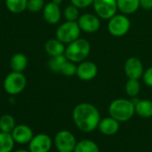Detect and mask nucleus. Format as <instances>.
I'll use <instances>...</instances> for the list:
<instances>
[{
  "label": "nucleus",
  "instance_id": "24",
  "mask_svg": "<svg viewBox=\"0 0 152 152\" xmlns=\"http://www.w3.org/2000/svg\"><path fill=\"white\" fill-rule=\"evenodd\" d=\"M67 58L64 55H61V56H52L49 61H48V68L50 71H52L53 72H60L61 69L64 65V64L66 62Z\"/></svg>",
  "mask_w": 152,
  "mask_h": 152
},
{
  "label": "nucleus",
  "instance_id": "29",
  "mask_svg": "<svg viewBox=\"0 0 152 152\" xmlns=\"http://www.w3.org/2000/svg\"><path fill=\"white\" fill-rule=\"evenodd\" d=\"M71 4L78 7L79 9H84L91 6L94 2V0H70Z\"/></svg>",
  "mask_w": 152,
  "mask_h": 152
},
{
  "label": "nucleus",
  "instance_id": "12",
  "mask_svg": "<svg viewBox=\"0 0 152 152\" xmlns=\"http://www.w3.org/2000/svg\"><path fill=\"white\" fill-rule=\"evenodd\" d=\"M98 74V66L91 61H83L77 65L76 76L82 81L88 82L93 80Z\"/></svg>",
  "mask_w": 152,
  "mask_h": 152
},
{
  "label": "nucleus",
  "instance_id": "17",
  "mask_svg": "<svg viewBox=\"0 0 152 152\" xmlns=\"http://www.w3.org/2000/svg\"><path fill=\"white\" fill-rule=\"evenodd\" d=\"M118 10L124 15H132L140 7V0H116Z\"/></svg>",
  "mask_w": 152,
  "mask_h": 152
},
{
  "label": "nucleus",
  "instance_id": "9",
  "mask_svg": "<svg viewBox=\"0 0 152 152\" xmlns=\"http://www.w3.org/2000/svg\"><path fill=\"white\" fill-rule=\"evenodd\" d=\"M81 30L86 33H94L100 28V18L97 15L83 14L77 21Z\"/></svg>",
  "mask_w": 152,
  "mask_h": 152
},
{
  "label": "nucleus",
  "instance_id": "15",
  "mask_svg": "<svg viewBox=\"0 0 152 152\" xmlns=\"http://www.w3.org/2000/svg\"><path fill=\"white\" fill-rule=\"evenodd\" d=\"M98 128L101 132V133H103L104 135L112 136V135H115L119 131L120 124L117 120H115L112 116H109V117H105L101 119L99 124Z\"/></svg>",
  "mask_w": 152,
  "mask_h": 152
},
{
  "label": "nucleus",
  "instance_id": "32",
  "mask_svg": "<svg viewBox=\"0 0 152 152\" xmlns=\"http://www.w3.org/2000/svg\"><path fill=\"white\" fill-rule=\"evenodd\" d=\"M62 1H63V0H52V2H54L55 4H56L58 6H60L62 4Z\"/></svg>",
  "mask_w": 152,
  "mask_h": 152
},
{
  "label": "nucleus",
  "instance_id": "2",
  "mask_svg": "<svg viewBox=\"0 0 152 152\" xmlns=\"http://www.w3.org/2000/svg\"><path fill=\"white\" fill-rule=\"evenodd\" d=\"M108 112L110 116L119 123L127 122L132 119L135 114V105L130 99H116L110 103Z\"/></svg>",
  "mask_w": 152,
  "mask_h": 152
},
{
  "label": "nucleus",
  "instance_id": "1",
  "mask_svg": "<svg viewBox=\"0 0 152 152\" xmlns=\"http://www.w3.org/2000/svg\"><path fill=\"white\" fill-rule=\"evenodd\" d=\"M72 120L83 132H91L96 130L100 122V114L98 108L91 103H80L72 110Z\"/></svg>",
  "mask_w": 152,
  "mask_h": 152
},
{
  "label": "nucleus",
  "instance_id": "22",
  "mask_svg": "<svg viewBox=\"0 0 152 152\" xmlns=\"http://www.w3.org/2000/svg\"><path fill=\"white\" fill-rule=\"evenodd\" d=\"M28 0H6V7L13 14H20L27 9Z\"/></svg>",
  "mask_w": 152,
  "mask_h": 152
},
{
  "label": "nucleus",
  "instance_id": "20",
  "mask_svg": "<svg viewBox=\"0 0 152 152\" xmlns=\"http://www.w3.org/2000/svg\"><path fill=\"white\" fill-rule=\"evenodd\" d=\"M15 143L11 133L0 131V152H12Z\"/></svg>",
  "mask_w": 152,
  "mask_h": 152
},
{
  "label": "nucleus",
  "instance_id": "27",
  "mask_svg": "<svg viewBox=\"0 0 152 152\" xmlns=\"http://www.w3.org/2000/svg\"><path fill=\"white\" fill-rule=\"evenodd\" d=\"M60 73H62L64 76H67V77H72V76H74L77 73V65H76V63H73L70 60H66V62L64 64Z\"/></svg>",
  "mask_w": 152,
  "mask_h": 152
},
{
  "label": "nucleus",
  "instance_id": "23",
  "mask_svg": "<svg viewBox=\"0 0 152 152\" xmlns=\"http://www.w3.org/2000/svg\"><path fill=\"white\" fill-rule=\"evenodd\" d=\"M15 120L10 115H4L0 117V131L11 133L15 127Z\"/></svg>",
  "mask_w": 152,
  "mask_h": 152
},
{
  "label": "nucleus",
  "instance_id": "18",
  "mask_svg": "<svg viewBox=\"0 0 152 152\" xmlns=\"http://www.w3.org/2000/svg\"><path fill=\"white\" fill-rule=\"evenodd\" d=\"M10 66L13 71L23 72L28 66V57L23 53H16L11 57Z\"/></svg>",
  "mask_w": 152,
  "mask_h": 152
},
{
  "label": "nucleus",
  "instance_id": "14",
  "mask_svg": "<svg viewBox=\"0 0 152 152\" xmlns=\"http://www.w3.org/2000/svg\"><path fill=\"white\" fill-rule=\"evenodd\" d=\"M62 17L60 6L54 2H49L43 8V18L49 24H56Z\"/></svg>",
  "mask_w": 152,
  "mask_h": 152
},
{
  "label": "nucleus",
  "instance_id": "31",
  "mask_svg": "<svg viewBox=\"0 0 152 152\" xmlns=\"http://www.w3.org/2000/svg\"><path fill=\"white\" fill-rule=\"evenodd\" d=\"M140 7L145 10H151L152 9V0H140Z\"/></svg>",
  "mask_w": 152,
  "mask_h": 152
},
{
  "label": "nucleus",
  "instance_id": "33",
  "mask_svg": "<svg viewBox=\"0 0 152 152\" xmlns=\"http://www.w3.org/2000/svg\"><path fill=\"white\" fill-rule=\"evenodd\" d=\"M15 152H30V150H26V149H19V150H16Z\"/></svg>",
  "mask_w": 152,
  "mask_h": 152
},
{
  "label": "nucleus",
  "instance_id": "19",
  "mask_svg": "<svg viewBox=\"0 0 152 152\" xmlns=\"http://www.w3.org/2000/svg\"><path fill=\"white\" fill-rule=\"evenodd\" d=\"M135 113L143 118L152 116V101L149 99H140L135 103Z\"/></svg>",
  "mask_w": 152,
  "mask_h": 152
},
{
  "label": "nucleus",
  "instance_id": "21",
  "mask_svg": "<svg viewBox=\"0 0 152 152\" xmlns=\"http://www.w3.org/2000/svg\"><path fill=\"white\" fill-rule=\"evenodd\" d=\"M73 152H99V148L91 140H83L77 142Z\"/></svg>",
  "mask_w": 152,
  "mask_h": 152
},
{
  "label": "nucleus",
  "instance_id": "5",
  "mask_svg": "<svg viewBox=\"0 0 152 152\" xmlns=\"http://www.w3.org/2000/svg\"><path fill=\"white\" fill-rule=\"evenodd\" d=\"M27 85V79L23 72H15L8 73L4 80V89L11 96L20 94Z\"/></svg>",
  "mask_w": 152,
  "mask_h": 152
},
{
  "label": "nucleus",
  "instance_id": "16",
  "mask_svg": "<svg viewBox=\"0 0 152 152\" xmlns=\"http://www.w3.org/2000/svg\"><path fill=\"white\" fill-rule=\"evenodd\" d=\"M65 44L61 42L59 39H48L44 46L46 53L50 56H61L64 55L65 51Z\"/></svg>",
  "mask_w": 152,
  "mask_h": 152
},
{
  "label": "nucleus",
  "instance_id": "4",
  "mask_svg": "<svg viewBox=\"0 0 152 152\" xmlns=\"http://www.w3.org/2000/svg\"><path fill=\"white\" fill-rule=\"evenodd\" d=\"M81 28L77 22H68L60 24L56 31V38L64 44H70L80 38Z\"/></svg>",
  "mask_w": 152,
  "mask_h": 152
},
{
  "label": "nucleus",
  "instance_id": "8",
  "mask_svg": "<svg viewBox=\"0 0 152 152\" xmlns=\"http://www.w3.org/2000/svg\"><path fill=\"white\" fill-rule=\"evenodd\" d=\"M76 144V139L70 131L62 130L55 136V145L59 152H73Z\"/></svg>",
  "mask_w": 152,
  "mask_h": 152
},
{
  "label": "nucleus",
  "instance_id": "3",
  "mask_svg": "<svg viewBox=\"0 0 152 152\" xmlns=\"http://www.w3.org/2000/svg\"><path fill=\"white\" fill-rule=\"evenodd\" d=\"M91 53L90 42L83 38H79L65 48L64 56L66 58L73 63H81L89 56Z\"/></svg>",
  "mask_w": 152,
  "mask_h": 152
},
{
  "label": "nucleus",
  "instance_id": "26",
  "mask_svg": "<svg viewBox=\"0 0 152 152\" xmlns=\"http://www.w3.org/2000/svg\"><path fill=\"white\" fill-rule=\"evenodd\" d=\"M63 15L64 19L68 22H77L80 17L79 8L71 4L64 8Z\"/></svg>",
  "mask_w": 152,
  "mask_h": 152
},
{
  "label": "nucleus",
  "instance_id": "25",
  "mask_svg": "<svg viewBox=\"0 0 152 152\" xmlns=\"http://www.w3.org/2000/svg\"><path fill=\"white\" fill-rule=\"evenodd\" d=\"M140 91V84L139 83V80L128 79V81L125 83L126 94L131 98H134V97H137Z\"/></svg>",
  "mask_w": 152,
  "mask_h": 152
},
{
  "label": "nucleus",
  "instance_id": "10",
  "mask_svg": "<svg viewBox=\"0 0 152 152\" xmlns=\"http://www.w3.org/2000/svg\"><path fill=\"white\" fill-rule=\"evenodd\" d=\"M124 72L128 79L139 80L142 78L144 73L142 62L135 56L129 57L124 63Z\"/></svg>",
  "mask_w": 152,
  "mask_h": 152
},
{
  "label": "nucleus",
  "instance_id": "7",
  "mask_svg": "<svg viewBox=\"0 0 152 152\" xmlns=\"http://www.w3.org/2000/svg\"><path fill=\"white\" fill-rule=\"evenodd\" d=\"M92 6L95 14L103 20H109L118 10L116 0H94Z\"/></svg>",
  "mask_w": 152,
  "mask_h": 152
},
{
  "label": "nucleus",
  "instance_id": "13",
  "mask_svg": "<svg viewBox=\"0 0 152 152\" xmlns=\"http://www.w3.org/2000/svg\"><path fill=\"white\" fill-rule=\"evenodd\" d=\"M15 141L19 144L29 143L33 138V132L31 128L26 124H18L11 132Z\"/></svg>",
  "mask_w": 152,
  "mask_h": 152
},
{
  "label": "nucleus",
  "instance_id": "11",
  "mask_svg": "<svg viewBox=\"0 0 152 152\" xmlns=\"http://www.w3.org/2000/svg\"><path fill=\"white\" fill-rule=\"evenodd\" d=\"M52 147L51 138L45 133H39L31 139L29 142L30 152H48Z\"/></svg>",
  "mask_w": 152,
  "mask_h": 152
},
{
  "label": "nucleus",
  "instance_id": "30",
  "mask_svg": "<svg viewBox=\"0 0 152 152\" xmlns=\"http://www.w3.org/2000/svg\"><path fill=\"white\" fill-rule=\"evenodd\" d=\"M142 79L144 83L152 88V66L148 67L147 70L144 71V73L142 75Z\"/></svg>",
  "mask_w": 152,
  "mask_h": 152
},
{
  "label": "nucleus",
  "instance_id": "6",
  "mask_svg": "<svg viewBox=\"0 0 152 152\" xmlns=\"http://www.w3.org/2000/svg\"><path fill=\"white\" fill-rule=\"evenodd\" d=\"M131 28L130 19L126 15H115L108 20L107 30L114 37H123L128 33Z\"/></svg>",
  "mask_w": 152,
  "mask_h": 152
},
{
  "label": "nucleus",
  "instance_id": "28",
  "mask_svg": "<svg viewBox=\"0 0 152 152\" xmlns=\"http://www.w3.org/2000/svg\"><path fill=\"white\" fill-rule=\"evenodd\" d=\"M44 7V0H28L27 10L31 13H38L43 10Z\"/></svg>",
  "mask_w": 152,
  "mask_h": 152
}]
</instances>
